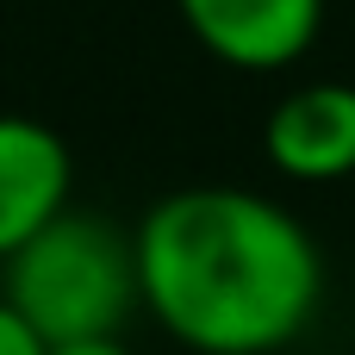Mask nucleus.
Wrapping results in <instances>:
<instances>
[{"label":"nucleus","instance_id":"6","mask_svg":"<svg viewBox=\"0 0 355 355\" xmlns=\"http://www.w3.org/2000/svg\"><path fill=\"white\" fill-rule=\"evenodd\" d=\"M0 355H50L44 343H37V331L12 312L6 300H0Z\"/></svg>","mask_w":355,"mask_h":355},{"label":"nucleus","instance_id":"7","mask_svg":"<svg viewBox=\"0 0 355 355\" xmlns=\"http://www.w3.org/2000/svg\"><path fill=\"white\" fill-rule=\"evenodd\" d=\"M50 355H137L125 337H100V343H69V349H50Z\"/></svg>","mask_w":355,"mask_h":355},{"label":"nucleus","instance_id":"1","mask_svg":"<svg viewBox=\"0 0 355 355\" xmlns=\"http://www.w3.org/2000/svg\"><path fill=\"white\" fill-rule=\"evenodd\" d=\"M131 243L144 312L193 355H281L318 318L324 256L256 187H175L137 218Z\"/></svg>","mask_w":355,"mask_h":355},{"label":"nucleus","instance_id":"5","mask_svg":"<svg viewBox=\"0 0 355 355\" xmlns=\"http://www.w3.org/2000/svg\"><path fill=\"white\" fill-rule=\"evenodd\" d=\"M262 150L287 181L355 175V81H300L268 106Z\"/></svg>","mask_w":355,"mask_h":355},{"label":"nucleus","instance_id":"3","mask_svg":"<svg viewBox=\"0 0 355 355\" xmlns=\"http://www.w3.org/2000/svg\"><path fill=\"white\" fill-rule=\"evenodd\" d=\"M75 156L56 125L0 112V262H12L50 218L69 212Z\"/></svg>","mask_w":355,"mask_h":355},{"label":"nucleus","instance_id":"2","mask_svg":"<svg viewBox=\"0 0 355 355\" xmlns=\"http://www.w3.org/2000/svg\"><path fill=\"white\" fill-rule=\"evenodd\" d=\"M0 300L37 331L44 349L119 337L125 318L144 306L137 293V243L125 225L69 206L50 218L12 262H0Z\"/></svg>","mask_w":355,"mask_h":355},{"label":"nucleus","instance_id":"4","mask_svg":"<svg viewBox=\"0 0 355 355\" xmlns=\"http://www.w3.org/2000/svg\"><path fill=\"white\" fill-rule=\"evenodd\" d=\"M200 50L231 69H287L318 44L324 0H175Z\"/></svg>","mask_w":355,"mask_h":355}]
</instances>
